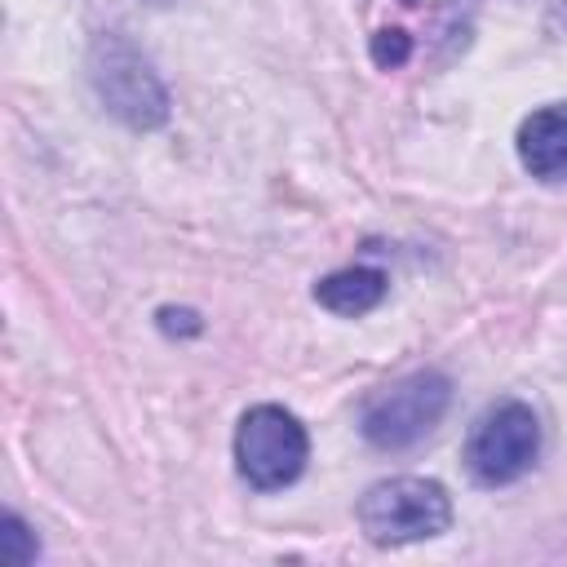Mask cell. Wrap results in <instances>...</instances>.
Listing matches in <instances>:
<instances>
[{
	"label": "cell",
	"mask_w": 567,
	"mask_h": 567,
	"mask_svg": "<svg viewBox=\"0 0 567 567\" xmlns=\"http://www.w3.org/2000/svg\"><path fill=\"white\" fill-rule=\"evenodd\" d=\"M89 84L97 102L128 128L151 133L168 120V89L151 58L120 31H97L89 40Z\"/></svg>",
	"instance_id": "6da1fadb"
},
{
	"label": "cell",
	"mask_w": 567,
	"mask_h": 567,
	"mask_svg": "<svg viewBox=\"0 0 567 567\" xmlns=\"http://www.w3.org/2000/svg\"><path fill=\"white\" fill-rule=\"evenodd\" d=\"M447 527H452V496L439 478L394 474V478L372 483L359 496V532L381 549L434 540Z\"/></svg>",
	"instance_id": "7a4b0ae2"
},
{
	"label": "cell",
	"mask_w": 567,
	"mask_h": 567,
	"mask_svg": "<svg viewBox=\"0 0 567 567\" xmlns=\"http://www.w3.org/2000/svg\"><path fill=\"white\" fill-rule=\"evenodd\" d=\"M306 461H310V434L288 408L257 403L239 416L235 470L252 492H284L288 483L301 478Z\"/></svg>",
	"instance_id": "3957f363"
},
{
	"label": "cell",
	"mask_w": 567,
	"mask_h": 567,
	"mask_svg": "<svg viewBox=\"0 0 567 567\" xmlns=\"http://www.w3.org/2000/svg\"><path fill=\"white\" fill-rule=\"evenodd\" d=\"M447 403H452V381L439 368H421V372H408L403 381L385 385L381 394H372L363 403L359 430L372 447L403 452V447L421 443L443 421Z\"/></svg>",
	"instance_id": "277c9868"
},
{
	"label": "cell",
	"mask_w": 567,
	"mask_h": 567,
	"mask_svg": "<svg viewBox=\"0 0 567 567\" xmlns=\"http://www.w3.org/2000/svg\"><path fill=\"white\" fill-rule=\"evenodd\" d=\"M540 456V421L523 399L492 403L465 434V470L483 487L518 483Z\"/></svg>",
	"instance_id": "5b68a950"
},
{
	"label": "cell",
	"mask_w": 567,
	"mask_h": 567,
	"mask_svg": "<svg viewBox=\"0 0 567 567\" xmlns=\"http://www.w3.org/2000/svg\"><path fill=\"white\" fill-rule=\"evenodd\" d=\"M518 164L540 182L567 177V102H549L518 124Z\"/></svg>",
	"instance_id": "8992f818"
},
{
	"label": "cell",
	"mask_w": 567,
	"mask_h": 567,
	"mask_svg": "<svg viewBox=\"0 0 567 567\" xmlns=\"http://www.w3.org/2000/svg\"><path fill=\"white\" fill-rule=\"evenodd\" d=\"M385 292H390V279L377 266H346L315 284V301L341 319H359V315L377 310L385 301Z\"/></svg>",
	"instance_id": "52a82bcc"
},
{
	"label": "cell",
	"mask_w": 567,
	"mask_h": 567,
	"mask_svg": "<svg viewBox=\"0 0 567 567\" xmlns=\"http://www.w3.org/2000/svg\"><path fill=\"white\" fill-rule=\"evenodd\" d=\"M35 554H40L35 532L9 509V514L0 518V563H9V567H27Z\"/></svg>",
	"instance_id": "ba28073f"
},
{
	"label": "cell",
	"mask_w": 567,
	"mask_h": 567,
	"mask_svg": "<svg viewBox=\"0 0 567 567\" xmlns=\"http://www.w3.org/2000/svg\"><path fill=\"white\" fill-rule=\"evenodd\" d=\"M408 53H412V44H408L403 31H377V35H372V58H377V66H399V62H408Z\"/></svg>",
	"instance_id": "9c48e42d"
},
{
	"label": "cell",
	"mask_w": 567,
	"mask_h": 567,
	"mask_svg": "<svg viewBox=\"0 0 567 567\" xmlns=\"http://www.w3.org/2000/svg\"><path fill=\"white\" fill-rule=\"evenodd\" d=\"M155 4H168V0H155Z\"/></svg>",
	"instance_id": "30bf717a"
}]
</instances>
